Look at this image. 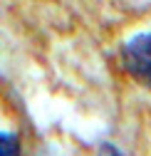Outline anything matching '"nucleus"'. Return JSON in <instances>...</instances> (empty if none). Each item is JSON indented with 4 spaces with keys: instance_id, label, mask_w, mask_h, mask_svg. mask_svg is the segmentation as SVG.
Returning a JSON list of instances; mask_svg holds the SVG:
<instances>
[{
    "instance_id": "f257e3e1",
    "label": "nucleus",
    "mask_w": 151,
    "mask_h": 156,
    "mask_svg": "<svg viewBox=\"0 0 151 156\" xmlns=\"http://www.w3.org/2000/svg\"><path fill=\"white\" fill-rule=\"evenodd\" d=\"M121 65L134 82L151 89V30L136 32L121 47Z\"/></svg>"
},
{
    "instance_id": "f03ea898",
    "label": "nucleus",
    "mask_w": 151,
    "mask_h": 156,
    "mask_svg": "<svg viewBox=\"0 0 151 156\" xmlns=\"http://www.w3.org/2000/svg\"><path fill=\"white\" fill-rule=\"evenodd\" d=\"M20 154V139L12 131H0V156Z\"/></svg>"
}]
</instances>
